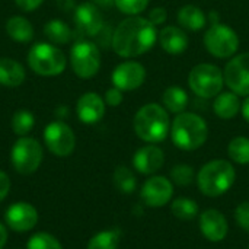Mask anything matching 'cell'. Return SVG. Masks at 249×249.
<instances>
[{"label": "cell", "instance_id": "obj_1", "mask_svg": "<svg viewBox=\"0 0 249 249\" xmlns=\"http://www.w3.org/2000/svg\"><path fill=\"white\" fill-rule=\"evenodd\" d=\"M158 34L156 26L147 18L140 15L128 16L112 32L111 47L120 57H139L152 50L158 41Z\"/></svg>", "mask_w": 249, "mask_h": 249}, {"label": "cell", "instance_id": "obj_2", "mask_svg": "<svg viewBox=\"0 0 249 249\" xmlns=\"http://www.w3.org/2000/svg\"><path fill=\"white\" fill-rule=\"evenodd\" d=\"M133 127L139 139L155 144L163 142L171 133V120L165 107L146 104L136 112Z\"/></svg>", "mask_w": 249, "mask_h": 249}, {"label": "cell", "instance_id": "obj_3", "mask_svg": "<svg viewBox=\"0 0 249 249\" xmlns=\"http://www.w3.org/2000/svg\"><path fill=\"white\" fill-rule=\"evenodd\" d=\"M207 123L198 114L181 112L171 124V139L174 144L181 150H197L207 142Z\"/></svg>", "mask_w": 249, "mask_h": 249}, {"label": "cell", "instance_id": "obj_4", "mask_svg": "<svg viewBox=\"0 0 249 249\" xmlns=\"http://www.w3.org/2000/svg\"><path fill=\"white\" fill-rule=\"evenodd\" d=\"M236 179L233 165L225 159L207 162L197 175V185L207 197H220L228 193Z\"/></svg>", "mask_w": 249, "mask_h": 249}, {"label": "cell", "instance_id": "obj_5", "mask_svg": "<svg viewBox=\"0 0 249 249\" xmlns=\"http://www.w3.org/2000/svg\"><path fill=\"white\" fill-rule=\"evenodd\" d=\"M188 86L200 98H216L225 86L223 71L217 66L210 63L197 64L191 69L188 74Z\"/></svg>", "mask_w": 249, "mask_h": 249}, {"label": "cell", "instance_id": "obj_6", "mask_svg": "<svg viewBox=\"0 0 249 249\" xmlns=\"http://www.w3.org/2000/svg\"><path fill=\"white\" fill-rule=\"evenodd\" d=\"M29 67L41 76L61 74L67 66L64 53L53 44L39 42L35 44L28 54Z\"/></svg>", "mask_w": 249, "mask_h": 249}, {"label": "cell", "instance_id": "obj_7", "mask_svg": "<svg viewBox=\"0 0 249 249\" xmlns=\"http://www.w3.org/2000/svg\"><path fill=\"white\" fill-rule=\"evenodd\" d=\"M206 50L217 58H231L238 53L239 36L228 25L220 22L212 23L203 36Z\"/></svg>", "mask_w": 249, "mask_h": 249}, {"label": "cell", "instance_id": "obj_8", "mask_svg": "<svg viewBox=\"0 0 249 249\" xmlns=\"http://www.w3.org/2000/svg\"><path fill=\"white\" fill-rule=\"evenodd\" d=\"M10 160L16 172L34 174L42 162V146L31 137H20L12 147Z\"/></svg>", "mask_w": 249, "mask_h": 249}, {"label": "cell", "instance_id": "obj_9", "mask_svg": "<svg viewBox=\"0 0 249 249\" xmlns=\"http://www.w3.org/2000/svg\"><path fill=\"white\" fill-rule=\"evenodd\" d=\"M70 64L73 71L82 79L93 77L101 67V51L89 41L76 42L70 50Z\"/></svg>", "mask_w": 249, "mask_h": 249}, {"label": "cell", "instance_id": "obj_10", "mask_svg": "<svg viewBox=\"0 0 249 249\" xmlns=\"http://www.w3.org/2000/svg\"><path fill=\"white\" fill-rule=\"evenodd\" d=\"M225 85L238 96H249V53L233 55L223 70Z\"/></svg>", "mask_w": 249, "mask_h": 249}, {"label": "cell", "instance_id": "obj_11", "mask_svg": "<svg viewBox=\"0 0 249 249\" xmlns=\"http://www.w3.org/2000/svg\"><path fill=\"white\" fill-rule=\"evenodd\" d=\"M44 140L48 150L60 158L71 155L76 146L73 130L61 121H54L47 125V128L44 130Z\"/></svg>", "mask_w": 249, "mask_h": 249}, {"label": "cell", "instance_id": "obj_12", "mask_svg": "<svg viewBox=\"0 0 249 249\" xmlns=\"http://www.w3.org/2000/svg\"><path fill=\"white\" fill-rule=\"evenodd\" d=\"M146 80V69L139 61H124L112 71V83L120 90H136Z\"/></svg>", "mask_w": 249, "mask_h": 249}, {"label": "cell", "instance_id": "obj_13", "mask_svg": "<svg viewBox=\"0 0 249 249\" xmlns=\"http://www.w3.org/2000/svg\"><path fill=\"white\" fill-rule=\"evenodd\" d=\"M174 196V185L165 177H152L143 187L140 197L143 203L149 207H163L169 203Z\"/></svg>", "mask_w": 249, "mask_h": 249}, {"label": "cell", "instance_id": "obj_14", "mask_svg": "<svg viewBox=\"0 0 249 249\" xmlns=\"http://www.w3.org/2000/svg\"><path fill=\"white\" fill-rule=\"evenodd\" d=\"M7 226L15 232H28L31 231L38 222V212L36 209L26 203L19 201L13 203L4 214Z\"/></svg>", "mask_w": 249, "mask_h": 249}, {"label": "cell", "instance_id": "obj_15", "mask_svg": "<svg viewBox=\"0 0 249 249\" xmlns=\"http://www.w3.org/2000/svg\"><path fill=\"white\" fill-rule=\"evenodd\" d=\"M200 231L210 242H220L228 235V220L219 210L209 209L200 214Z\"/></svg>", "mask_w": 249, "mask_h": 249}, {"label": "cell", "instance_id": "obj_16", "mask_svg": "<svg viewBox=\"0 0 249 249\" xmlns=\"http://www.w3.org/2000/svg\"><path fill=\"white\" fill-rule=\"evenodd\" d=\"M74 19L80 31L90 36H96L105 25L98 6L92 1H86L77 6Z\"/></svg>", "mask_w": 249, "mask_h": 249}, {"label": "cell", "instance_id": "obj_17", "mask_svg": "<svg viewBox=\"0 0 249 249\" xmlns=\"http://www.w3.org/2000/svg\"><path fill=\"white\" fill-rule=\"evenodd\" d=\"M165 163L163 150L155 144L139 149L133 156V166L143 175H152L158 172Z\"/></svg>", "mask_w": 249, "mask_h": 249}, {"label": "cell", "instance_id": "obj_18", "mask_svg": "<svg viewBox=\"0 0 249 249\" xmlns=\"http://www.w3.org/2000/svg\"><path fill=\"white\" fill-rule=\"evenodd\" d=\"M158 41L162 50L172 55L182 54L190 45V38L187 32L181 26H175V25L163 26L158 34Z\"/></svg>", "mask_w": 249, "mask_h": 249}, {"label": "cell", "instance_id": "obj_19", "mask_svg": "<svg viewBox=\"0 0 249 249\" xmlns=\"http://www.w3.org/2000/svg\"><path fill=\"white\" fill-rule=\"evenodd\" d=\"M77 117L85 124H95L105 114V101L95 92H86L77 101Z\"/></svg>", "mask_w": 249, "mask_h": 249}, {"label": "cell", "instance_id": "obj_20", "mask_svg": "<svg viewBox=\"0 0 249 249\" xmlns=\"http://www.w3.org/2000/svg\"><path fill=\"white\" fill-rule=\"evenodd\" d=\"M177 20H178V23H179V26L182 29L200 31V29H203L207 25L209 16L198 6H196V4H185V6H182L178 10Z\"/></svg>", "mask_w": 249, "mask_h": 249}, {"label": "cell", "instance_id": "obj_21", "mask_svg": "<svg viewBox=\"0 0 249 249\" xmlns=\"http://www.w3.org/2000/svg\"><path fill=\"white\" fill-rule=\"evenodd\" d=\"M241 101L239 96L236 93H233L232 90L228 92H220L216 98H214V104H213V109L216 112V115L222 120H232L238 115V112L241 111Z\"/></svg>", "mask_w": 249, "mask_h": 249}, {"label": "cell", "instance_id": "obj_22", "mask_svg": "<svg viewBox=\"0 0 249 249\" xmlns=\"http://www.w3.org/2000/svg\"><path fill=\"white\" fill-rule=\"evenodd\" d=\"M25 80L23 67L12 58H0V85L16 88Z\"/></svg>", "mask_w": 249, "mask_h": 249}, {"label": "cell", "instance_id": "obj_23", "mask_svg": "<svg viewBox=\"0 0 249 249\" xmlns=\"http://www.w3.org/2000/svg\"><path fill=\"white\" fill-rule=\"evenodd\" d=\"M188 102H190L188 93L179 86H169L168 89H165L162 95V104L165 109L177 115L185 112Z\"/></svg>", "mask_w": 249, "mask_h": 249}, {"label": "cell", "instance_id": "obj_24", "mask_svg": "<svg viewBox=\"0 0 249 249\" xmlns=\"http://www.w3.org/2000/svg\"><path fill=\"white\" fill-rule=\"evenodd\" d=\"M7 35L18 42H29L34 38V28L26 18L13 16L6 23Z\"/></svg>", "mask_w": 249, "mask_h": 249}, {"label": "cell", "instance_id": "obj_25", "mask_svg": "<svg viewBox=\"0 0 249 249\" xmlns=\"http://www.w3.org/2000/svg\"><path fill=\"white\" fill-rule=\"evenodd\" d=\"M228 155L229 158L239 165H248L249 163V139L244 136H238L231 140L228 146Z\"/></svg>", "mask_w": 249, "mask_h": 249}, {"label": "cell", "instance_id": "obj_26", "mask_svg": "<svg viewBox=\"0 0 249 249\" xmlns=\"http://www.w3.org/2000/svg\"><path fill=\"white\" fill-rule=\"evenodd\" d=\"M44 32L48 39L55 44H66L71 38V31L69 25L60 19H53L44 26Z\"/></svg>", "mask_w": 249, "mask_h": 249}, {"label": "cell", "instance_id": "obj_27", "mask_svg": "<svg viewBox=\"0 0 249 249\" xmlns=\"http://www.w3.org/2000/svg\"><path fill=\"white\" fill-rule=\"evenodd\" d=\"M172 214L179 220H193L198 216V204L191 198H177L171 206Z\"/></svg>", "mask_w": 249, "mask_h": 249}, {"label": "cell", "instance_id": "obj_28", "mask_svg": "<svg viewBox=\"0 0 249 249\" xmlns=\"http://www.w3.org/2000/svg\"><path fill=\"white\" fill-rule=\"evenodd\" d=\"M120 245V231H104L96 233L88 244L86 249H118Z\"/></svg>", "mask_w": 249, "mask_h": 249}, {"label": "cell", "instance_id": "obj_29", "mask_svg": "<svg viewBox=\"0 0 249 249\" xmlns=\"http://www.w3.org/2000/svg\"><path fill=\"white\" fill-rule=\"evenodd\" d=\"M114 184L123 194H131L136 190L137 181L131 169L127 166H118L114 172Z\"/></svg>", "mask_w": 249, "mask_h": 249}, {"label": "cell", "instance_id": "obj_30", "mask_svg": "<svg viewBox=\"0 0 249 249\" xmlns=\"http://www.w3.org/2000/svg\"><path fill=\"white\" fill-rule=\"evenodd\" d=\"M34 124H35V118L26 109H20V111L15 112V115L12 118V130L15 134H18L20 137L28 134L32 130Z\"/></svg>", "mask_w": 249, "mask_h": 249}, {"label": "cell", "instance_id": "obj_31", "mask_svg": "<svg viewBox=\"0 0 249 249\" xmlns=\"http://www.w3.org/2000/svg\"><path fill=\"white\" fill-rule=\"evenodd\" d=\"M26 249H63V247L53 235L39 232L29 238Z\"/></svg>", "mask_w": 249, "mask_h": 249}, {"label": "cell", "instance_id": "obj_32", "mask_svg": "<svg viewBox=\"0 0 249 249\" xmlns=\"http://www.w3.org/2000/svg\"><path fill=\"white\" fill-rule=\"evenodd\" d=\"M171 179L179 187H188L194 179V169L185 163L175 165L171 171Z\"/></svg>", "mask_w": 249, "mask_h": 249}, {"label": "cell", "instance_id": "obj_33", "mask_svg": "<svg viewBox=\"0 0 249 249\" xmlns=\"http://www.w3.org/2000/svg\"><path fill=\"white\" fill-rule=\"evenodd\" d=\"M114 4L124 15L137 16L142 12H144V9L149 4V0H114Z\"/></svg>", "mask_w": 249, "mask_h": 249}, {"label": "cell", "instance_id": "obj_34", "mask_svg": "<svg viewBox=\"0 0 249 249\" xmlns=\"http://www.w3.org/2000/svg\"><path fill=\"white\" fill-rule=\"evenodd\" d=\"M235 219L236 223L249 233V201L241 203L235 210Z\"/></svg>", "mask_w": 249, "mask_h": 249}, {"label": "cell", "instance_id": "obj_35", "mask_svg": "<svg viewBox=\"0 0 249 249\" xmlns=\"http://www.w3.org/2000/svg\"><path fill=\"white\" fill-rule=\"evenodd\" d=\"M166 18H168V12H166V9L165 7H153L152 10H150V13H149V16H147V19L155 25V26H159V25H162V23H165L166 22Z\"/></svg>", "mask_w": 249, "mask_h": 249}, {"label": "cell", "instance_id": "obj_36", "mask_svg": "<svg viewBox=\"0 0 249 249\" xmlns=\"http://www.w3.org/2000/svg\"><path fill=\"white\" fill-rule=\"evenodd\" d=\"M123 90H120L118 88H111V89H108L107 90V93H105V104L107 105H109V107H118L121 102H123Z\"/></svg>", "mask_w": 249, "mask_h": 249}, {"label": "cell", "instance_id": "obj_37", "mask_svg": "<svg viewBox=\"0 0 249 249\" xmlns=\"http://www.w3.org/2000/svg\"><path fill=\"white\" fill-rule=\"evenodd\" d=\"M9 191H10V179L3 171H0V203L7 197Z\"/></svg>", "mask_w": 249, "mask_h": 249}, {"label": "cell", "instance_id": "obj_38", "mask_svg": "<svg viewBox=\"0 0 249 249\" xmlns=\"http://www.w3.org/2000/svg\"><path fill=\"white\" fill-rule=\"evenodd\" d=\"M15 1L22 10L31 12V10H35L36 7H39L44 0H15Z\"/></svg>", "mask_w": 249, "mask_h": 249}, {"label": "cell", "instance_id": "obj_39", "mask_svg": "<svg viewBox=\"0 0 249 249\" xmlns=\"http://www.w3.org/2000/svg\"><path fill=\"white\" fill-rule=\"evenodd\" d=\"M6 242H7V229L0 223V249L4 248Z\"/></svg>", "mask_w": 249, "mask_h": 249}, {"label": "cell", "instance_id": "obj_40", "mask_svg": "<svg viewBox=\"0 0 249 249\" xmlns=\"http://www.w3.org/2000/svg\"><path fill=\"white\" fill-rule=\"evenodd\" d=\"M241 111H242V115L245 118V121L249 123V96H245V101L241 107Z\"/></svg>", "mask_w": 249, "mask_h": 249}, {"label": "cell", "instance_id": "obj_41", "mask_svg": "<svg viewBox=\"0 0 249 249\" xmlns=\"http://www.w3.org/2000/svg\"><path fill=\"white\" fill-rule=\"evenodd\" d=\"M92 3H95L96 6H104V7H108L111 4H114V0H92Z\"/></svg>", "mask_w": 249, "mask_h": 249}, {"label": "cell", "instance_id": "obj_42", "mask_svg": "<svg viewBox=\"0 0 249 249\" xmlns=\"http://www.w3.org/2000/svg\"><path fill=\"white\" fill-rule=\"evenodd\" d=\"M248 249H249V247H248Z\"/></svg>", "mask_w": 249, "mask_h": 249}]
</instances>
